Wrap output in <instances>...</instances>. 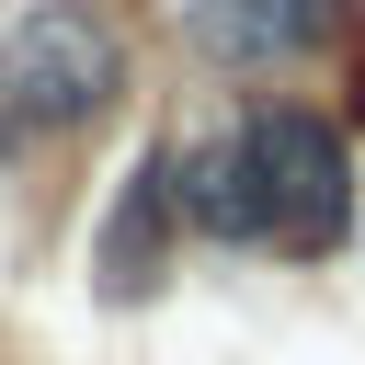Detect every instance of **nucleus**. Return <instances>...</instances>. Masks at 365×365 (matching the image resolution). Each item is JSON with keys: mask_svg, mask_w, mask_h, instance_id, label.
<instances>
[{"mask_svg": "<svg viewBox=\"0 0 365 365\" xmlns=\"http://www.w3.org/2000/svg\"><path fill=\"white\" fill-rule=\"evenodd\" d=\"M171 251H182V205H171V160L148 148V160L125 171V194H114L103 240H91V274H103L114 297H148V285L171 274Z\"/></svg>", "mask_w": 365, "mask_h": 365, "instance_id": "4", "label": "nucleus"}, {"mask_svg": "<svg viewBox=\"0 0 365 365\" xmlns=\"http://www.w3.org/2000/svg\"><path fill=\"white\" fill-rule=\"evenodd\" d=\"M114 91H125V34L91 0H34L0 23V160L80 137L91 114H114Z\"/></svg>", "mask_w": 365, "mask_h": 365, "instance_id": "2", "label": "nucleus"}, {"mask_svg": "<svg viewBox=\"0 0 365 365\" xmlns=\"http://www.w3.org/2000/svg\"><path fill=\"white\" fill-rule=\"evenodd\" d=\"M182 23L228 68H297L342 34V0H182Z\"/></svg>", "mask_w": 365, "mask_h": 365, "instance_id": "3", "label": "nucleus"}, {"mask_svg": "<svg viewBox=\"0 0 365 365\" xmlns=\"http://www.w3.org/2000/svg\"><path fill=\"white\" fill-rule=\"evenodd\" d=\"M160 160H171L182 228H205V240H251V251H297V262L354 240V148L308 103H251L228 137H194Z\"/></svg>", "mask_w": 365, "mask_h": 365, "instance_id": "1", "label": "nucleus"}]
</instances>
